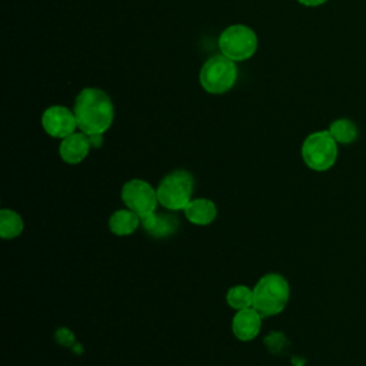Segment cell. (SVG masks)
I'll return each instance as SVG.
<instances>
[{"mask_svg": "<svg viewBox=\"0 0 366 366\" xmlns=\"http://www.w3.org/2000/svg\"><path fill=\"white\" fill-rule=\"evenodd\" d=\"M74 116L80 132L87 136L103 134L113 123L114 107L106 92L86 87L74 100Z\"/></svg>", "mask_w": 366, "mask_h": 366, "instance_id": "cell-1", "label": "cell"}, {"mask_svg": "<svg viewBox=\"0 0 366 366\" xmlns=\"http://www.w3.org/2000/svg\"><path fill=\"white\" fill-rule=\"evenodd\" d=\"M290 287L279 273H267L253 287V307L263 316L279 315L287 305Z\"/></svg>", "mask_w": 366, "mask_h": 366, "instance_id": "cell-2", "label": "cell"}, {"mask_svg": "<svg viewBox=\"0 0 366 366\" xmlns=\"http://www.w3.org/2000/svg\"><path fill=\"white\" fill-rule=\"evenodd\" d=\"M194 179L187 170H173L157 186L159 204L170 212L184 210L193 199Z\"/></svg>", "mask_w": 366, "mask_h": 366, "instance_id": "cell-3", "label": "cell"}, {"mask_svg": "<svg viewBox=\"0 0 366 366\" xmlns=\"http://www.w3.org/2000/svg\"><path fill=\"white\" fill-rule=\"evenodd\" d=\"M302 157L306 166L316 172L329 170L337 159V142L329 130L309 134L302 144Z\"/></svg>", "mask_w": 366, "mask_h": 366, "instance_id": "cell-4", "label": "cell"}, {"mask_svg": "<svg viewBox=\"0 0 366 366\" xmlns=\"http://www.w3.org/2000/svg\"><path fill=\"white\" fill-rule=\"evenodd\" d=\"M237 79V69L233 60L223 54L212 56L200 70V84L212 94L229 92Z\"/></svg>", "mask_w": 366, "mask_h": 366, "instance_id": "cell-5", "label": "cell"}, {"mask_svg": "<svg viewBox=\"0 0 366 366\" xmlns=\"http://www.w3.org/2000/svg\"><path fill=\"white\" fill-rule=\"evenodd\" d=\"M219 49L233 61L252 57L257 49L254 31L244 24H233L224 29L219 37Z\"/></svg>", "mask_w": 366, "mask_h": 366, "instance_id": "cell-6", "label": "cell"}, {"mask_svg": "<svg viewBox=\"0 0 366 366\" xmlns=\"http://www.w3.org/2000/svg\"><path fill=\"white\" fill-rule=\"evenodd\" d=\"M120 196L124 206L139 216L156 212L159 204L157 190L142 179H132L126 182L122 187Z\"/></svg>", "mask_w": 366, "mask_h": 366, "instance_id": "cell-7", "label": "cell"}, {"mask_svg": "<svg viewBox=\"0 0 366 366\" xmlns=\"http://www.w3.org/2000/svg\"><path fill=\"white\" fill-rule=\"evenodd\" d=\"M41 126L44 132L56 139H64L74 133L77 120L74 112L64 106H51L44 110L41 116Z\"/></svg>", "mask_w": 366, "mask_h": 366, "instance_id": "cell-8", "label": "cell"}, {"mask_svg": "<svg viewBox=\"0 0 366 366\" xmlns=\"http://www.w3.org/2000/svg\"><path fill=\"white\" fill-rule=\"evenodd\" d=\"M263 316L252 306L243 310H237L232 320L233 335L242 342L253 340L262 327Z\"/></svg>", "mask_w": 366, "mask_h": 366, "instance_id": "cell-9", "label": "cell"}, {"mask_svg": "<svg viewBox=\"0 0 366 366\" xmlns=\"http://www.w3.org/2000/svg\"><path fill=\"white\" fill-rule=\"evenodd\" d=\"M90 139L86 133L79 132V133H71L70 136L61 139V143L59 146V153L63 162L69 164H77L81 163L89 152H90Z\"/></svg>", "mask_w": 366, "mask_h": 366, "instance_id": "cell-10", "label": "cell"}, {"mask_svg": "<svg viewBox=\"0 0 366 366\" xmlns=\"http://www.w3.org/2000/svg\"><path fill=\"white\" fill-rule=\"evenodd\" d=\"M183 212L186 219L196 226H207L213 223L214 219L217 217L216 204L206 197L192 199Z\"/></svg>", "mask_w": 366, "mask_h": 366, "instance_id": "cell-11", "label": "cell"}, {"mask_svg": "<svg viewBox=\"0 0 366 366\" xmlns=\"http://www.w3.org/2000/svg\"><path fill=\"white\" fill-rule=\"evenodd\" d=\"M140 226V216L130 209L116 210L109 219V229L116 236H129Z\"/></svg>", "mask_w": 366, "mask_h": 366, "instance_id": "cell-12", "label": "cell"}, {"mask_svg": "<svg viewBox=\"0 0 366 366\" xmlns=\"http://www.w3.org/2000/svg\"><path fill=\"white\" fill-rule=\"evenodd\" d=\"M24 229L23 217L11 210V209H1L0 210V236L4 240H11L20 236Z\"/></svg>", "mask_w": 366, "mask_h": 366, "instance_id": "cell-13", "label": "cell"}, {"mask_svg": "<svg viewBox=\"0 0 366 366\" xmlns=\"http://www.w3.org/2000/svg\"><path fill=\"white\" fill-rule=\"evenodd\" d=\"M329 133L332 137L342 144L353 143L357 137V127L356 124L349 119H337L330 123Z\"/></svg>", "mask_w": 366, "mask_h": 366, "instance_id": "cell-14", "label": "cell"}, {"mask_svg": "<svg viewBox=\"0 0 366 366\" xmlns=\"http://www.w3.org/2000/svg\"><path fill=\"white\" fill-rule=\"evenodd\" d=\"M227 305L234 310H243L253 306V289L244 285H236L226 293Z\"/></svg>", "mask_w": 366, "mask_h": 366, "instance_id": "cell-15", "label": "cell"}, {"mask_svg": "<svg viewBox=\"0 0 366 366\" xmlns=\"http://www.w3.org/2000/svg\"><path fill=\"white\" fill-rule=\"evenodd\" d=\"M176 227H177V220L173 216H170V214H157L156 227L150 232V234L157 236V237L169 236V234L174 233Z\"/></svg>", "mask_w": 366, "mask_h": 366, "instance_id": "cell-16", "label": "cell"}, {"mask_svg": "<svg viewBox=\"0 0 366 366\" xmlns=\"http://www.w3.org/2000/svg\"><path fill=\"white\" fill-rule=\"evenodd\" d=\"M103 134H90L89 139H90V144L92 147H100L102 143H103Z\"/></svg>", "mask_w": 366, "mask_h": 366, "instance_id": "cell-17", "label": "cell"}, {"mask_svg": "<svg viewBox=\"0 0 366 366\" xmlns=\"http://www.w3.org/2000/svg\"><path fill=\"white\" fill-rule=\"evenodd\" d=\"M300 4L303 6H309V7H316L320 4H325L327 0H297Z\"/></svg>", "mask_w": 366, "mask_h": 366, "instance_id": "cell-18", "label": "cell"}]
</instances>
